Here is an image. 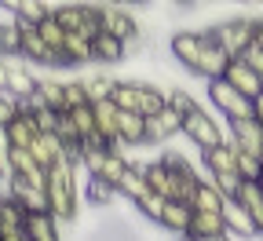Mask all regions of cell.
<instances>
[{
    "instance_id": "1",
    "label": "cell",
    "mask_w": 263,
    "mask_h": 241,
    "mask_svg": "<svg viewBox=\"0 0 263 241\" xmlns=\"http://www.w3.org/2000/svg\"><path fill=\"white\" fill-rule=\"evenodd\" d=\"M114 106L124 114H139V117H157L164 106H168V91H161L146 81H121L114 91Z\"/></svg>"
},
{
    "instance_id": "2",
    "label": "cell",
    "mask_w": 263,
    "mask_h": 241,
    "mask_svg": "<svg viewBox=\"0 0 263 241\" xmlns=\"http://www.w3.org/2000/svg\"><path fill=\"white\" fill-rule=\"evenodd\" d=\"M73 168L70 161H62L51 168V176H48V205H51V216L59 223H70L77 219V205H81V194H77V176H73Z\"/></svg>"
},
{
    "instance_id": "3",
    "label": "cell",
    "mask_w": 263,
    "mask_h": 241,
    "mask_svg": "<svg viewBox=\"0 0 263 241\" xmlns=\"http://www.w3.org/2000/svg\"><path fill=\"white\" fill-rule=\"evenodd\" d=\"M256 18H227V22H219V26H209V33H212V41L230 55V59H241L245 55V48H252L256 44Z\"/></svg>"
},
{
    "instance_id": "4",
    "label": "cell",
    "mask_w": 263,
    "mask_h": 241,
    "mask_svg": "<svg viewBox=\"0 0 263 241\" xmlns=\"http://www.w3.org/2000/svg\"><path fill=\"white\" fill-rule=\"evenodd\" d=\"M183 135H186L197 150H216V146L230 143V139H227V128H223V124L216 121V114H209L205 106H197L194 114L183 117Z\"/></svg>"
},
{
    "instance_id": "5",
    "label": "cell",
    "mask_w": 263,
    "mask_h": 241,
    "mask_svg": "<svg viewBox=\"0 0 263 241\" xmlns=\"http://www.w3.org/2000/svg\"><path fill=\"white\" fill-rule=\"evenodd\" d=\"M99 26H103V33H110V37H117L121 44H128V55H139V22L136 15H132L128 8L121 4H99Z\"/></svg>"
},
{
    "instance_id": "6",
    "label": "cell",
    "mask_w": 263,
    "mask_h": 241,
    "mask_svg": "<svg viewBox=\"0 0 263 241\" xmlns=\"http://www.w3.org/2000/svg\"><path fill=\"white\" fill-rule=\"evenodd\" d=\"M55 18L66 33H81V37L95 41L103 26H99V4H55Z\"/></svg>"
},
{
    "instance_id": "7",
    "label": "cell",
    "mask_w": 263,
    "mask_h": 241,
    "mask_svg": "<svg viewBox=\"0 0 263 241\" xmlns=\"http://www.w3.org/2000/svg\"><path fill=\"white\" fill-rule=\"evenodd\" d=\"M209 102L219 110L223 121H249L252 117V102L245 95H238L227 81H212L209 84Z\"/></svg>"
},
{
    "instance_id": "8",
    "label": "cell",
    "mask_w": 263,
    "mask_h": 241,
    "mask_svg": "<svg viewBox=\"0 0 263 241\" xmlns=\"http://www.w3.org/2000/svg\"><path fill=\"white\" fill-rule=\"evenodd\" d=\"M205 44H209V29H179V33H172L168 51H172V59L179 66H186V70L194 73V66H197V59H201Z\"/></svg>"
},
{
    "instance_id": "9",
    "label": "cell",
    "mask_w": 263,
    "mask_h": 241,
    "mask_svg": "<svg viewBox=\"0 0 263 241\" xmlns=\"http://www.w3.org/2000/svg\"><path fill=\"white\" fill-rule=\"evenodd\" d=\"M201 168L209 179H241L238 176V150L223 143L216 150H201Z\"/></svg>"
},
{
    "instance_id": "10",
    "label": "cell",
    "mask_w": 263,
    "mask_h": 241,
    "mask_svg": "<svg viewBox=\"0 0 263 241\" xmlns=\"http://www.w3.org/2000/svg\"><path fill=\"white\" fill-rule=\"evenodd\" d=\"M227 139L234 150L241 154H252V157H263V128L249 117V121H227Z\"/></svg>"
},
{
    "instance_id": "11",
    "label": "cell",
    "mask_w": 263,
    "mask_h": 241,
    "mask_svg": "<svg viewBox=\"0 0 263 241\" xmlns=\"http://www.w3.org/2000/svg\"><path fill=\"white\" fill-rule=\"evenodd\" d=\"M223 81H227L230 88H234L238 95H245L249 102H256V99L263 95V77H259L256 70H249L245 62H238V59H234V62L227 66V73H223Z\"/></svg>"
},
{
    "instance_id": "12",
    "label": "cell",
    "mask_w": 263,
    "mask_h": 241,
    "mask_svg": "<svg viewBox=\"0 0 263 241\" xmlns=\"http://www.w3.org/2000/svg\"><path fill=\"white\" fill-rule=\"evenodd\" d=\"M4 190L11 194V201L18 205V209H22L26 216L51 212V205H48V190H37V187H29V183H22V179H11Z\"/></svg>"
},
{
    "instance_id": "13",
    "label": "cell",
    "mask_w": 263,
    "mask_h": 241,
    "mask_svg": "<svg viewBox=\"0 0 263 241\" xmlns=\"http://www.w3.org/2000/svg\"><path fill=\"white\" fill-rule=\"evenodd\" d=\"M223 223H227V234H230V237H245V241L259 237L256 219L249 216V209H245L238 197H230V201H227V209H223Z\"/></svg>"
},
{
    "instance_id": "14",
    "label": "cell",
    "mask_w": 263,
    "mask_h": 241,
    "mask_svg": "<svg viewBox=\"0 0 263 241\" xmlns=\"http://www.w3.org/2000/svg\"><path fill=\"white\" fill-rule=\"evenodd\" d=\"M172 135H183V114L164 106L157 117L146 121V143H164V139H172Z\"/></svg>"
},
{
    "instance_id": "15",
    "label": "cell",
    "mask_w": 263,
    "mask_h": 241,
    "mask_svg": "<svg viewBox=\"0 0 263 241\" xmlns=\"http://www.w3.org/2000/svg\"><path fill=\"white\" fill-rule=\"evenodd\" d=\"M37 81H41V77H33L29 66H26V59L18 55L15 66H11V77H8V91H4V95H11L15 102H29L33 95H37Z\"/></svg>"
},
{
    "instance_id": "16",
    "label": "cell",
    "mask_w": 263,
    "mask_h": 241,
    "mask_svg": "<svg viewBox=\"0 0 263 241\" xmlns=\"http://www.w3.org/2000/svg\"><path fill=\"white\" fill-rule=\"evenodd\" d=\"M29 154H33V161H37L44 172H51V168L62 164V161H70V157H66V146H62L59 135H37V143L29 146ZM70 164H73V161H70Z\"/></svg>"
},
{
    "instance_id": "17",
    "label": "cell",
    "mask_w": 263,
    "mask_h": 241,
    "mask_svg": "<svg viewBox=\"0 0 263 241\" xmlns=\"http://www.w3.org/2000/svg\"><path fill=\"white\" fill-rule=\"evenodd\" d=\"M0 8L11 11L18 26H41L44 18L55 15V4H37V0H15V4H0Z\"/></svg>"
},
{
    "instance_id": "18",
    "label": "cell",
    "mask_w": 263,
    "mask_h": 241,
    "mask_svg": "<svg viewBox=\"0 0 263 241\" xmlns=\"http://www.w3.org/2000/svg\"><path fill=\"white\" fill-rule=\"evenodd\" d=\"M26 230V212L11 201V194L0 187V241L11 237V234H22Z\"/></svg>"
},
{
    "instance_id": "19",
    "label": "cell",
    "mask_w": 263,
    "mask_h": 241,
    "mask_svg": "<svg viewBox=\"0 0 263 241\" xmlns=\"http://www.w3.org/2000/svg\"><path fill=\"white\" fill-rule=\"evenodd\" d=\"M117 128H121V146H150L146 143V117L117 110Z\"/></svg>"
},
{
    "instance_id": "20",
    "label": "cell",
    "mask_w": 263,
    "mask_h": 241,
    "mask_svg": "<svg viewBox=\"0 0 263 241\" xmlns=\"http://www.w3.org/2000/svg\"><path fill=\"white\" fill-rule=\"evenodd\" d=\"M190 223H194V209L190 205H183V201H168L164 205V216H161V230H172L176 237H183V234H190Z\"/></svg>"
},
{
    "instance_id": "21",
    "label": "cell",
    "mask_w": 263,
    "mask_h": 241,
    "mask_svg": "<svg viewBox=\"0 0 263 241\" xmlns=\"http://www.w3.org/2000/svg\"><path fill=\"white\" fill-rule=\"evenodd\" d=\"M26 237H29V241H62V223H59L51 212L26 216Z\"/></svg>"
},
{
    "instance_id": "22",
    "label": "cell",
    "mask_w": 263,
    "mask_h": 241,
    "mask_svg": "<svg viewBox=\"0 0 263 241\" xmlns=\"http://www.w3.org/2000/svg\"><path fill=\"white\" fill-rule=\"evenodd\" d=\"M227 194L216 187V179H201V187H197V194H194V212H223L227 209Z\"/></svg>"
},
{
    "instance_id": "23",
    "label": "cell",
    "mask_w": 263,
    "mask_h": 241,
    "mask_svg": "<svg viewBox=\"0 0 263 241\" xmlns=\"http://www.w3.org/2000/svg\"><path fill=\"white\" fill-rule=\"evenodd\" d=\"M223 234H227L223 212H194L190 237H197V241H212V237H223Z\"/></svg>"
},
{
    "instance_id": "24",
    "label": "cell",
    "mask_w": 263,
    "mask_h": 241,
    "mask_svg": "<svg viewBox=\"0 0 263 241\" xmlns=\"http://www.w3.org/2000/svg\"><path fill=\"white\" fill-rule=\"evenodd\" d=\"M143 176H146L150 194H157V197H164V201H172V172L161 164V157H150V164L143 168Z\"/></svg>"
},
{
    "instance_id": "25",
    "label": "cell",
    "mask_w": 263,
    "mask_h": 241,
    "mask_svg": "<svg viewBox=\"0 0 263 241\" xmlns=\"http://www.w3.org/2000/svg\"><path fill=\"white\" fill-rule=\"evenodd\" d=\"M91 48H95V62L99 66H114V62L128 59V44H121L117 37H110V33H99V37L91 41Z\"/></svg>"
},
{
    "instance_id": "26",
    "label": "cell",
    "mask_w": 263,
    "mask_h": 241,
    "mask_svg": "<svg viewBox=\"0 0 263 241\" xmlns=\"http://www.w3.org/2000/svg\"><path fill=\"white\" fill-rule=\"evenodd\" d=\"M62 55L70 66H88L95 62V48L88 37H81V33H66V44H62Z\"/></svg>"
},
{
    "instance_id": "27",
    "label": "cell",
    "mask_w": 263,
    "mask_h": 241,
    "mask_svg": "<svg viewBox=\"0 0 263 241\" xmlns=\"http://www.w3.org/2000/svg\"><path fill=\"white\" fill-rule=\"evenodd\" d=\"M8 135H11V146H15V150H29L33 143H37L41 128H37V121H33L29 114H18L15 124L8 128Z\"/></svg>"
},
{
    "instance_id": "28",
    "label": "cell",
    "mask_w": 263,
    "mask_h": 241,
    "mask_svg": "<svg viewBox=\"0 0 263 241\" xmlns=\"http://www.w3.org/2000/svg\"><path fill=\"white\" fill-rule=\"evenodd\" d=\"M234 197L249 209V216L256 219V230H259V237H263V190H259V183H241V190H238Z\"/></svg>"
},
{
    "instance_id": "29",
    "label": "cell",
    "mask_w": 263,
    "mask_h": 241,
    "mask_svg": "<svg viewBox=\"0 0 263 241\" xmlns=\"http://www.w3.org/2000/svg\"><path fill=\"white\" fill-rule=\"evenodd\" d=\"M88 84V99H91V106H99V102H114V91H117V77L110 73H95V77H84Z\"/></svg>"
},
{
    "instance_id": "30",
    "label": "cell",
    "mask_w": 263,
    "mask_h": 241,
    "mask_svg": "<svg viewBox=\"0 0 263 241\" xmlns=\"http://www.w3.org/2000/svg\"><path fill=\"white\" fill-rule=\"evenodd\" d=\"M37 95L48 110H66V81H55V77H41L37 81Z\"/></svg>"
},
{
    "instance_id": "31",
    "label": "cell",
    "mask_w": 263,
    "mask_h": 241,
    "mask_svg": "<svg viewBox=\"0 0 263 241\" xmlns=\"http://www.w3.org/2000/svg\"><path fill=\"white\" fill-rule=\"evenodd\" d=\"M146 194H150L146 176H143V172H132V168H128V176H124V179H121V187H117V197H128L132 205H139Z\"/></svg>"
},
{
    "instance_id": "32",
    "label": "cell",
    "mask_w": 263,
    "mask_h": 241,
    "mask_svg": "<svg viewBox=\"0 0 263 241\" xmlns=\"http://www.w3.org/2000/svg\"><path fill=\"white\" fill-rule=\"evenodd\" d=\"M15 179V146L8 128H0V187H8Z\"/></svg>"
},
{
    "instance_id": "33",
    "label": "cell",
    "mask_w": 263,
    "mask_h": 241,
    "mask_svg": "<svg viewBox=\"0 0 263 241\" xmlns=\"http://www.w3.org/2000/svg\"><path fill=\"white\" fill-rule=\"evenodd\" d=\"M238 176H241V183H259L263 179V157H252V154L238 150Z\"/></svg>"
},
{
    "instance_id": "34",
    "label": "cell",
    "mask_w": 263,
    "mask_h": 241,
    "mask_svg": "<svg viewBox=\"0 0 263 241\" xmlns=\"http://www.w3.org/2000/svg\"><path fill=\"white\" fill-rule=\"evenodd\" d=\"M84 197L95 205V209H99V205H110L114 197H117V190L110 187V183H103V179H91L88 176V187H84Z\"/></svg>"
},
{
    "instance_id": "35",
    "label": "cell",
    "mask_w": 263,
    "mask_h": 241,
    "mask_svg": "<svg viewBox=\"0 0 263 241\" xmlns=\"http://www.w3.org/2000/svg\"><path fill=\"white\" fill-rule=\"evenodd\" d=\"M164 205H168V201H164V197H157V194H146L139 205H136V212L143 216V219H150L154 227L161 223V216H164Z\"/></svg>"
},
{
    "instance_id": "36",
    "label": "cell",
    "mask_w": 263,
    "mask_h": 241,
    "mask_svg": "<svg viewBox=\"0 0 263 241\" xmlns=\"http://www.w3.org/2000/svg\"><path fill=\"white\" fill-rule=\"evenodd\" d=\"M81 106H91L88 84L84 81H66V110H81Z\"/></svg>"
},
{
    "instance_id": "37",
    "label": "cell",
    "mask_w": 263,
    "mask_h": 241,
    "mask_svg": "<svg viewBox=\"0 0 263 241\" xmlns=\"http://www.w3.org/2000/svg\"><path fill=\"white\" fill-rule=\"evenodd\" d=\"M37 33H41V37H44L55 51H62V44H66V29L59 26V18H55V15H51V18H44V22L37 26Z\"/></svg>"
},
{
    "instance_id": "38",
    "label": "cell",
    "mask_w": 263,
    "mask_h": 241,
    "mask_svg": "<svg viewBox=\"0 0 263 241\" xmlns=\"http://www.w3.org/2000/svg\"><path fill=\"white\" fill-rule=\"evenodd\" d=\"M168 106H172V110H179V114L186 117V114H194L197 106H201V102H197L194 95H186L183 88H172V91H168Z\"/></svg>"
},
{
    "instance_id": "39",
    "label": "cell",
    "mask_w": 263,
    "mask_h": 241,
    "mask_svg": "<svg viewBox=\"0 0 263 241\" xmlns=\"http://www.w3.org/2000/svg\"><path fill=\"white\" fill-rule=\"evenodd\" d=\"M18 114H22V106H18V102H15L11 95H0V128H11Z\"/></svg>"
},
{
    "instance_id": "40",
    "label": "cell",
    "mask_w": 263,
    "mask_h": 241,
    "mask_svg": "<svg viewBox=\"0 0 263 241\" xmlns=\"http://www.w3.org/2000/svg\"><path fill=\"white\" fill-rule=\"evenodd\" d=\"M238 62H245V66H249V70H256V73L263 77V48H259V44H252V48H245V55H241Z\"/></svg>"
},
{
    "instance_id": "41",
    "label": "cell",
    "mask_w": 263,
    "mask_h": 241,
    "mask_svg": "<svg viewBox=\"0 0 263 241\" xmlns=\"http://www.w3.org/2000/svg\"><path fill=\"white\" fill-rule=\"evenodd\" d=\"M18 59V55H15ZM15 59H0V95L8 91V77H11V66H15Z\"/></svg>"
},
{
    "instance_id": "42",
    "label": "cell",
    "mask_w": 263,
    "mask_h": 241,
    "mask_svg": "<svg viewBox=\"0 0 263 241\" xmlns=\"http://www.w3.org/2000/svg\"><path fill=\"white\" fill-rule=\"evenodd\" d=\"M252 121H256V124L263 128V95H259V99L252 102Z\"/></svg>"
},
{
    "instance_id": "43",
    "label": "cell",
    "mask_w": 263,
    "mask_h": 241,
    "mask_svg": "<svg viewBox=\"0 0 263 241\" xmlns=\"http://www.w3.org/2000/svg\"><path fill=\"white\" fill-rule=\"evenodd\" d=\"M256 22H259V26H256V44L263 48V18H256Z\"/></svg>"
},
{
    "instance_id": "44",
    "label": "cell",
    "mask_w": 263,
    "mask_h": 241,
    "mask_svg": "<svg viewBox=\"0 0 263 241\" xmlns=\"http://www.w3.org/2000/svg\"><path fill=\"white\" fill-rule=\"evenodd\" d=\"M4 241H29V237H26V230H22V234H11V237H4Z\"/></svg>"
},
{
    "instance_id": "45",
    "label": "cell",
    "mask_w": 263,
    "mask_h": 241,
    "mask_svg": "<svg viewBox=\"0 0 263 241\" xmlns=\"http://www.w3.org/2000/svg\"><path fill=\"white\" fill-rule=\"evenodd\" d=\"M212 241H234V237H230V234H223V237H212Z\"/></svg>"
},
{
    "instance_id": "46",
    "label": "cell",
    "mask_w": 263,
    "mask_h": 241,
    "mask_svg": "<svg viewBox=\"0 0 263 241\" xmlns=\"http://www.w3.org/2000/svg\"><path fill=\"white\" fill-rule=\"evenodd\" d=\"M176 241H197V237H190V234H183V237H176Z\"/></svg>"
}]
</instances>
